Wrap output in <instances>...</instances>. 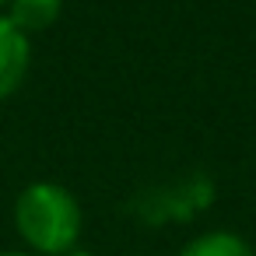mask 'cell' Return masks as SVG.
I'll list each match as a JSON object with an SVG mask.
<instances>
[{
    "instance_id": "obj_3",
    "label": "cell",
    "mask_w": 256,
    "mask_h": 256,
    "mask_svg": "<svg viewBox=\"0 0 256 256\" xmlns=\"http://www.w3.org/2000/svg\"><path fill=\"white\" fill-rule=\"evenodd\" d=\"M60 14H64V0H11L8 11H4V18L18 32H25L28 39L53 28L60 22Z\"/></svg>"
},
{
    "instance_id": "obj_4",
    "label": "cell",
    "mask_w": 256,
    "mask_h": 256,
    "mask_svg": "<svg viewBox=\"0 0 256 256\" xmlns=\"http://www.w3.org/2000/svg\"><path fill=\"white\" fill-rule=\"evenodd\" d=\"M176 256H256V249L228 228H207L200 235H193L190 242H182V249Z\"/></svg>"
},
{
    "instance_id": "obj_6",
    "label": "cell",
    "mask_w": 256,
    "mask_h": 256,
    "mask_svg": "<svg viewBox=\"0 0 256 256\" xmlns=\"http://www.w3.org/2000/svg\"><path fill=\"white\" fill-rule=\"evenodd\" d=\"M70 256H95V252H88V249H78V252H70Z\"/></svg>"
},
{
    "instance_id": "obj_7",
    "label": "cell",
    "mask_w": 256,
    "mask_h": 256,
    "mask_svg": "<svg viewBox=\"0 0 256 256\" xmlns=\"http://www.w3.org/2000/svg\"><path fill=\"white\" fill-rule=\"evenodd\" d=\"M8 4H11V0H0V14H4V11H8Z\"/></svg>"
},
{
    "instance_id": "obj_5",
    "label": "cell",
    "mask_w": 256,
    "mask_h": 256,
    "mask_svg": "<svg viewBox=\"0 0 256 256\" xmlns=\"http://www.w3.org/2000/svg\"><path fill=\"white\" fill-rule=\"evenodd\" d=\"M0 256H32L28 249H0Z\"/></svg>"
},
{
    "instance_id": "obj_2",
    "label": "cell",
    "mask_w": 256,
    "mask_h": 256,
    "mask_svg": "<svg viewBox=\"0 0 256 256\" xmlns=\"http://www.w3.org/2000/svg\"><path fill=\"white\" fill-rule=\"evenodd\" d=\"M32 70V39L0 14V102H8Z\"/></svg>"
},
{
    "instance_id": "obj_1",
    "label": "cell",
    "mask_w": 256,
    "mask_h": 256,
    "mask_svg": "<svg viewBox=\"0 0 256 256\" xmlns=\"http://www.w3.org/2000/svg\"><path fill=\"white\" fill-rule=\"evenodd\" d=\"M14 232L32 256H70L81 249L84 207L53 179H36L14 196Z\"/></svg>"
}]
</instances>
